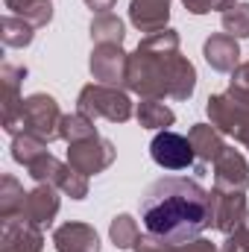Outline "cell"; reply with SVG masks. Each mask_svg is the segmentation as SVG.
<instances>
[{"label":"cell","mask_w":249,"mask_h":252,"mask_svg":"<svg viewBox=\"0 0 249 252\" xmlns=\"http://www.w3.org/2000/svg\"><path fill=\"white\" fill-rule=\"evenodd\" d=\"M141 220L150 235L187 244L214 226L211 190L187 176H164L141 196Z\"/></svg>","instance_id":"6da1fadb"},{"label":"cell","mask_w":249,"mask_h":252,"mask_svg":"<svg viewBox=\"0 0 249 252\" xmlns=\"http://www.w3.org/2000/svg\"><path fill=\"white\" fill-rule=\"evenodd\" d=\"M196 88V67L182 56V38L176 30L144 35L129 53L126 91L141 100H187Z\"/></svg>","instance_id":"7a4b0ae2"},{"label":"cell","mask_w":249,"mask_h":252,"mask_svg":"<svg viewBox=\"0 0 249 252\" xmlns=\"http://www.w3.org/2000/svg\"><path fill=\"white\" fill-rule=\"evenodd\" d=\"M62 109L56 103V97L50 94H30L24 103H21V112H18V121L6 129V135H35L47 144H53L56 138H62Z\"/></svg>","instance_id":"3957f363"},{"label":"cell","mask_w":249,"mask_h":252,"mask_svg":"<svg viewBox=\"0 0 249 252\" xmlns=\"http://www.w3.org/2000/svg\"><path fill=\"white\" fill-rule=\"evenodd\" d=\"M205 115L211 126H217L223 135L235 138L249 150V91L229 85V91L211 94L205 103Z\"/></svg>","instance_id":"277c9868"},{"label":"cell","mask_w":249,"mask_h":252,"mask_svg":"<svg viewBox=\"0 0 249 252\" xmlns=\"http://www.w3.org/2000/svg\"><path fill=\"white\" fill-rule=\"evenodd\" d=\"M76 112L88 115L91 121L103 118L109 124H126L135 115V103L129 100V94L124 88L103 85V82H88L76 97Z\"/></svg>","instance_id":"5b68a950"},{"label":"cell","mask_w":249,"mask_h":252,"mask_svg":"<svg viewBox=\"0 0 249 252\" xmlns=\"http://www.w3.org/2000/svg\"><path fill=\"white\" fill-rule=\"evenodd\" d=\"M115 158H118V150L103 135H91L85 141L67 144V164L82 176H97V173L109 170L115 164Z\"/></svg>","instance_id":"8992f818"},{"label":"cell","mask_w":249,"mask_h":252,"mask_svg":"<svg viewBox=\"0 0 249 252\" xmlns=\"http://www.w3.org/2000/svg\"><path fill=\"white\" fill-rule=\"evenodd\" d=\"M150 156L164 170H185V167H190L196 161V153H193L190 138L173 132V129H161L150 141Z\"/></svg>","instance_id":"52a82bcc"},{"label":"cell","mask_w":249,"mask_h":252,"mask_svg":"<svg viewBox=\"0 0 249 252\" xmlns=\"http://www.w3.org/2000/svg\"><path fill=\"white\" fill-rule=\"evenodd\" d=\"M88 70L97 82L103 85H115V88H126V70H129V53L124 44H94L91 59H88Z\"/></svg>","instance_id":"ba28073f"},{"label":"cell","mask_w":249,"mask_h":252,"mask_svg":"<svg viewBox=\"0 0 249 252\" xmlns=\"http://www.w3.org/2000/svg\"><path fill=\"white\" fill-rule=\"evenodd\" d=\"M211 205H214V229L223 235H232L244 220H247V193L241 190H211Z\"/></svg>","instance_id":"9c48e42d"},{"label":"cell","mask_w":249,"mask_h":252,"mask_svg":"<svg viewBox=\"0 0 249 252\" xmlns=\"http://www.w3.org/2000/svg\"><path fill=\"white\" fill-rule=\"evenodd\" d=\"M59 193H62V190L53 188V185H35L32 190H27V202H24L21 220L32 223V226H38V229L50 226V223L56 220V214H59V205H62Z\"/></svg>","instance_id":"30bf717a"},{"label":"cell","mask_w":249,"mask_h":252,"mask_svg":"<svg viewBox=\"0 0 249 252\" xmlns=\"http://www.w3.org/2000/svg\"><path fill=\"white\" fill-rule=\"evenodd\" d=\"M44 232L21 217L0 223V252H41Z\"/></svg>","instance_id":"8fae6325"},{"label":"cell","mask_w":249,"mask_h":252,"mask_svg":"<svg viewBox=\"0 0 249 252\" xmlns=\"http://www.w3.org/2000/svg\"><path fill=\"white\" fill-rule=\"evenodd\" d=\"M214 188L247 193V188H249V164L235 147H226V150L217 156V161H214Z\"/></svg>","instance_id":"7c38bea8"},{"label":"cell","mask_w":249,"mask_h":252,"mask_svg":"<svg viewBox=\"0 0 249 252\" xmlns=\"http://www.w3.org/2000/svg\"><path fill=\"white\" fill-rule=\"evenodd\" d=\"M202 56H205V62H208L211 70H217V73H232V70L241 64V44H238V38L229 35V32H214V35L205 38Z\"/></svg>","instance_id":"4fadbf2b"},{"label":"cell","mask_w":249,"mask_h":252,"mask_svg":"<svg viewBox=\"0 0 249 252\" xmlns=\"http://www.w3.org/2000/svg\"><path fill=\"white\" fill-rule=\"evenodd\" d=\"M170 3L173 0H132L129 3V21L138 32H161L170 21Z\"/></svg>","instance_id":"5bb4252c"},{"label":"cell","mask_w":249,"mask_h":252,"mask_svg":"<svg viewBox=\"0 0 249 252\" xmlns=\"http://www.w3.org/2000/svg\"><path fill=\"white\" fill-rule=\"evenodd\" d=\"M53 247L56 252H100V238L94 226L70 220L53 232Z\"/></svg>","instance_id":"9a60e30c"},{"label":"cell","mask_w":249,"mask_h":252,"mask_svg":"<svg viewBox=\"0 0 249 252\" xmlns=\"http://www.w3.org/2000/svg\"><path fill=\"white\" fill-rule=\"evenodd\" d=\"M0 76H3V129H9V126L18 121V112H21V103H24V97H21V82L27 79V67L24 64H12L6 62L0 67Z\"/></svg>","instance_id":"2e32d148"},{"label":"cell","mask_w":249,"mask_h":252,"mask_svg":"<svg viewBox=\"0 0 249 252\" xmlns=\"http://www.w3.org/2000/svg\"><path fill=\"white\" fill-rule=\"evenodd\" d=\"M187 138H190V144H193V153H196V161H199V164H208V161L214 164L217 156L226 150L223 132L211 124H193L190 132H187Z\"/></svg>","instance_id":"e0dca14e"},{"label":"cell","mask_w":249,"mask_h":252,"mask_svg":"<svg viewBox=\"0 0 249 252\" xmlns=\"http://www.w3.org/2000/svg\"><path fill=\"white\" fill-rule=\"evenodd\" d=\"M135 252H220L211 241L205 238H193L187 244H173V241H161L156 235H141L138 244H135Z\"/></svg>","instance_id":"ac0fdd59"},{"label":"cell","mask_w":249,"mask_h":252,"mask_svg":"<svg viewBox=\"0 0 249 252\" xmlns=\"http://www.w3.org/2000/svg\"><path fill=\"white\" fill-rule=\"evenodd\" d=\"M135 118L144 129H170L176 124V112L170 106H164L161 100H141L135 106Z\"/></svg>","instance_id":"d6986e66"},{"label":"cell","mask_w":249,"mask_h":252,"mask_svg":"<svg viewBox=\"0 0 249 252\" xmlns=\"http://www.w3.org/2000/svg\"><path fill=\"white\" fill-rule=\"evenodd\" d=\"M9 15H18L24 18L27 24H32L35 30L38 27H47L53 21V3L50 0H3Z\"/></svg>","instance_id":"ffe728a7"},{"label":"cell","mask_w":249,"mask_h":252,"mask_svg":"<svg viewBox=\"0 0 249 252\" xmlns=\"http://www.w3.org/2000/svg\"><path fill=\"white\" fill-rule=\"evenodd\" d=\"M27 202V190L15 176H0V220H15L21 217Z\"/></svg>","instance_id":"44dd1931"},{"label":"cell","mask_w":249,"mask_h":252,"mask_svg":"<svg viewBox=\"0 0 249 252\" xmlns=\"http://www.w3.org/2000/svg\"><path fill=\"white\" fill-rule=\"evenodd\" d=\"M88 35L94 44H124L126 38V27L118 15H94L91 27H88Z\"/></svg>","instance_id":"7402d4cb"},{"label":"cell","mask_w":249,"mask_h":252,"mask_svg":"<svg viewBox=\"0 0 249 252\" xmlns=\"http://www.w3.org/2000/svg\"><path fill=\"white\" fill-rule=\"evenodd\" d=\"M0 35H3V44L6 47H15V50H24V47H30L32 44V38H35V27L32 24H27L24 18H18V15H3V21H0Z\"/></svg>","instance_id":"603a6c76"},{"label":"cell","mask_w":249,"mask_h":252,"mask_svg":"<svg viewBox=\"0 0 249 252\" xmlns=\"http://www.w3.org/2000/svg\"><path fill=\"white\" fill-rule=\"evenodd\" d=\"M64 161H59L53 153H44L41 158H35L30 167H27V173H30V179L35 182V185H59V179H62V173H64Z\"/></svg>","instance_id":"cb8c5ba5"},{"label":"cell","mask_w":249,"mask_h":252,"mask_svg":"<svg viewBox=\"0 0 249 252\" xmlns=\"http://www.w3.org/2000/svg\"><path fill=\"white\" fill-rule=\"evenodd\" d=\"M12 158L18 161V164H24V167H30L35 158H41L44 153H50L47 150V141H41V138H35V135H15L12 138Z\"/></svg>","instance_id":"d4e9b609"},{"label":"cell","mask_w":249,"mask_h":252,"mask_svg":"<svg viewBox=\"0 0 249 252\" xmlns=\"http://www.w3.org/2000/svg\"><path fill=\"white\" fill-rule=\"evenodd\" d=\"M109 238L118 250H135L138 238H141V229H138V220L132 214H118L109 226Z\"/></svg>","instance_id":"484cf974"},{"label":"cell","mask_w":249,"mask_h":252,"mask_svg":"<svg viewBox=\"0 0 249 252\" xmlns=\"http://www.w3.org/2000/svg\"><path fill=\"white\" fill-rule=\"evenodd\" d=\"M91 135H97V126H94V121L88 115L73 112V115H64L62 118V141L76 144V141H85Z\"/></svg>","instance_id":"4316f807"},{"label":"cell","mask_w":249,"mask_h":252,"mask_svg":"<svg viewBox=\"0 0 249 252\" xmlns=\"http://www.w3.org/2000/svg\"><path fill=\"white\" fill-rule=\"evenodd\" d=\"M220 24H223V32H229L235 38H249V3L238 0L235 6H229L223 12Z\"/></svg>","instance_id":"83f0119b"},{"label":"cell","mask_w":249,"mask_h":252,"mask_svg":"<svg viewBox=\"0 0 249 252\" xmlns=\"http://www.w3.org/2000/svg\"><path fill=\"white\" fill-rule=\"evenodd\" d=\"M56 188L62 190L64 196H70V199H85V196H88V176L76 173V170H73V167L67 164Z\"/></svg>","instance_id":"f1b7e54d"},{"label":"cell","mask_w":249,"mask_h":252,"mask_svg":"<svg viewBox=\"0 0 249 252\" xmlns=\"http://www.w3.org/2000/svg\"><path fill=\"white\" fill-rule=\"evenodd\" d=\"M220 252H249V214L232 235H226V241H223Z\"/></svg>","instance_id":"f546056e"},{"label":"cell","mask_w":249,"mask_h":252,"mask_svg":"<svg viewBox=\"0 0 249 252\" xmlns=\"http://www.w3.org/2000/svg\"><path fill=\"white\" fill-rule=\"evenodd\" d=\"M190 15H208V12H226L238 0H182Z\"/></svg>","instance_id":"4dcf8cb0"},{"label":"cell","mask_w":249,"mask_h":252,"mask_svg":"<svg viewBox=\"0 0 249 252\" xmlns=\"http://www.w3.org/2000/svg\"><path fill=\"white\" fill-rule=\"evenodd\" d=\"M232 88L249 91V62H241L235 70H232Z\"/></svg>","instance_id":"1f68e13d"},{"label":"cell","mask_w":249,"mask_h":252,"mask_svg":"<svg viewBox=\"0 0 249 252\" xmlns=\"http://www.w3.org/2000/svg\"><path fill=\"white\" fill-rule=\"evenodd\" d=\"M85 6H88L94 15H109V12L118 6V0H85Z\"/></svg>","instance_id":"d6a6232c"}]
</instances>
